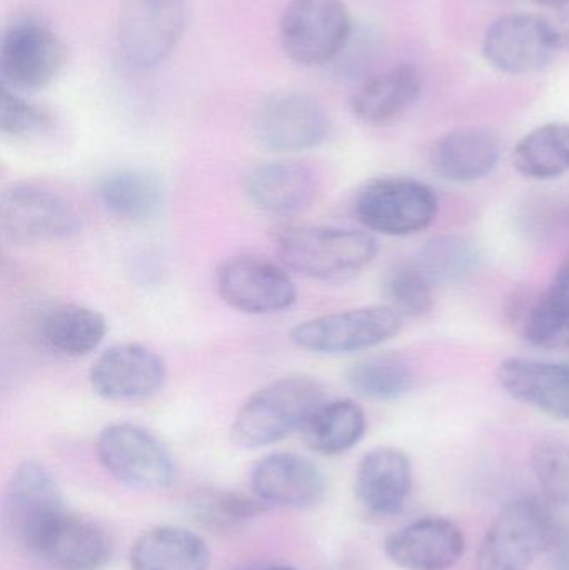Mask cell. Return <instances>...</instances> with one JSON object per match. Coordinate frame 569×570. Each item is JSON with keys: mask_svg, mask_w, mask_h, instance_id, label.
I'll use <instances>...</instances> for the list:
<instances>
[{"mask_svg": "<svg viewBox=\"0 0 569 570\" xmlns=\"http://www.w3.org/2000/svg\"><path fill=\"white\" fill-rule=\"evenodd\" d=\"M555 549V570H569V534Z\"/></svg>", "mask_w": 569, "mask_h": 570, "instance_id": "cell-38", "label": "cell"}, {"mask_svg": "<svg viewBox=\"0 0 569 570\" xmlns=\"http://www.w3.org/2000/svg\"><path fill=\"white\" fill-rule=\"evenodd\" d=\"M533 468L548 501L569 508V445L557 439L538 442Z\"/></svg>", "mask_w": 569, "mask_h": 570, "instance_id": "cell-35", "label": "cell"}, {"mask_svg": "<svg viewBox=\"0 0 569 570\" xmlns=\"http://www.w3.org/2000/svg\"><path fill=\"white\" fill-rule=\"evenodd\" d=\"M538 6L548 7V9H553V7L560 6V3L567 2V0H533Z\"/></svg>", "mask_w": 569, "mask_h": 570, "instance_id": "cell-39", "label": "cell"}, {"mask_svg": "<svg viewBox=\"0 0 569 570\" xmlns=\"http://www.w3.org/2000/svg\"><path fill=\"white\" fill-rule=\"evenodd\" d=\"M551 10H553V13L547 17V20L550 23L555 40H557L558 49H569V0L553 7Z\"/></svg>", "mask_w": 569, "mask_h": 570, "instance_id": "cell-36", "label": "cell"}, {"mask_svg": "<svg viewBox=\"0 0 569 570\" xmlns=\"http://www.w3.org/2000/svg\"><path fill=\"white\" fill-rule=\"evenodd\" d=\"M187 0H122L117 39L124 59L139 70L169 59L186 29Z\"/></svg>", "mask_w": 569, "mask_h": 570, "instance_id": "cell-8", "label": "cell"}, {"mask_svg": "<svg viewBox=\"0 0 569 570\" xmlns=\"http://www.w3.org/2000/svg\"><path fill=\"white\" fill-rule=\"evenodd\" d=\"M56 127L49 110L20 97L3 86L0 97V130L10 139H37Z\"/></svg>", "mask_w": 569, "mask_h": 570, "instance_id": "cell-34", "label": "cell"}, {"mask_svg": "<svg viewBox=\"0 0 569 570\" xmlns=\"http://www.w3.org/2000/svg\"><path fill=\"white\" fill-rule=\"evenodd\" d=\"M403 318L387 304L347 308L301 322L291 331V341L314 354H351L396 337Z\"/></svg>", "mask_w": 569, "mask_h": 570, "instance_id": "cell-5", "label": "cell"}, {"mask_svg": "<svg viewBox=\"0 0 569 570\" xmlns=\"http://www.w3.org/2000/svg\"><path fill=\"white\" fill-rule=\"evenodd\" d=\"M277 254L287 269L301 276L336 283L371 266L377 243L370 233L346 227H290L277 237Z\"/></svg>", "mask_w": 569, "mask_h": 570, "instance_id": "cell-2", "label": "cell"}, {"mask_svg": "<svg viewBox=\"0 0 569 570\" xmlns=\"http://www.w3.org/2000/svg\"><path fill=\"white\" fill-rule=\"evenodd\" d=\"M421 89L418 67L398 63L363 80L351 96V110L367 126H386L416 102Z\"/></svg>", "mask_w": 569, "mask_h": 570, "instance_id": "cell-21", "label": "cell"}, {"mask_svg": "<svg viewBox=\"0 0 569 570\" xmlns=\"http://www.w3.org/2000/svg\"><path fill=\"white\" fill-rule=\"evenodd\" d=\"M102 314L84 305H60L43 317L40 337L50 352L63 357H82L106 337Z\"/></svg>", "mask_w": 569, "mask_h": 570, "instance_id": "cell-26", "label": "cell"}, {"mask_svg": "<svg viewBox=\"0 0 569 570\" xmlns=\"http://www.w3.org/2000/svg\"><path fill=\"white\" fill-rule=\"evenodd\" d=\"M66 62V43L36 17H20L3 32L0 73L9 89H43L60 76Z\"/></svg>", "mask_w": 569, "mask_h": 570, "instance_id": "cell-11", "label": "cell"}, {"mask_svg": "<svg viewBox=\"0 0 569 570\" xmlns=\"http://www.w3.org/2000/svg\"><path fill=\"white\" fill-rule=\"evenodd\" d=\"M463 531L450 519L424 518L386 539L387 558L404 570H448L463 558Z\"/></svg>", "mask_w": 569, "mask_h": 570, "instance_id": "cell-17", "label": "cell"}, {"mask_svg": "<svg viewBox=\"0 0 569 570\" xmlns=\"http://www.w3.org/2000/svg\"><path fill=\"white\" fill-rule=\"evenodd\" d=\"M497 136L484 129L451 130L434 142L431 167L448 183L468 184L490 176L500 163Z\"/></svg>", "mask_w": 569, "mask_h": 570, "instance_id": "cell-22", "label": "cell"}, {"mask_svg": "<svg viewBox=\"0 0 569 570\" xmlns=\"http://www.w3.org/2000/svg\"><path fill=\"white\" fill-rule=\"evenodd\" d=\"M351 33L353 22L343 0H291L279 20L284 53L304 67L336 59Z\"/></svg>", "mask_w": 569, "mask_h": 570, "instance_id": "cell-4", "label": "cell"}, {"mask_svg": "<svg viewBox=\"0 0 569 570\" xmlns=\"http://www.w3.org/2000/svg\"><path fill=\"white\" fill-rule=\"evenodd\" d=\"M347 384L356 394L377 402L398 401L413 389V365L400 354H380L351 365Z\"/></svg>", "mask_w": 569, "mask_h": 570, "instance_id": "cell-29", "label": "cell"}, {"mask_svg": "<svg viewBox=\"0 0 569 570\" xmlns=\"http://www.w3.org/2000/svg\"><path fill=\"white\" fill-rule=\"evenodd\" d=\"M271 570H297V569H293V568H276V569H271Z\"/></svg>", "mask_w": 569, "mask_h": 570, "instance_id": "cell-40", "label": "cell"}, {"mask_svg": "<svg viewBox=\"0 0 569 570\" xmlns=\"http://www.w3.org/2000/svg\"><path fill=\"white\" fill-rule=\"evenodd\" d=\"M0 226L7 239L33 246L76 236L82 219L60 194L37 184H13L0 197Z\"/></svg>", "mask_w": 569, "mask_h": 570, "instance_id": "cell-9", "label": "cell"}, {"mask_svg": "<svg viewBox=\"0 0 569 570\" xmlns=\"http://www.w3.org/2000/svg\"><path fill=\"white\" fill-rule=\"evenodd\" d=\"M480 259V250L471 240L450 234L428 240L414 264L433 284H458L474 274Z\"/></svg>", "mask_w": 569, "mask_h": 570, "instance_id": "cell-30", "label": "cell"}, {"mask_svg": "<svg viewBox=\"0 0 569 570\" xmlns=\"http://www.w3.org/2000/svg\"><path fill=\"white\" fill-rule=\"evenodd\" d=\"M367 421L356 402H323L303 428L304 441L317 454L340 455L360 444L366 434Z\"/></svg>", "mask_w": 569, "mask_h": 570, "instance_id": "cell-27", "label": "cell"}, {"mask_svg": "<svg viewBox=\"0 0 569 570\" xmlns=\"http://www.w3.org/2000/svg\"><path fill=\"white\" fill-rule=\"evenodd\" d=\"M547 17L510 13L491 23L483 56L493 69L508 76H527L550 66L558 52Z\"/></svg>", "mask_w": 569, "mask_h": 570, "instance_id": "cell-14", "label": "cell"}, {"mask_svg": "<svg viewBox=\"0 0 569 570\" xmlns=\"http://www.w3.org/2000/svg\"><path fill=\"white\" fill-rule=\"evenodd\" d=\"M112 552V539L102 525L67 512L43 539L36 558L60 570H100L109 564Z\"/></svg>", "mask_w": 569, "mask_h": 570, "instance_id": "cell-20", "label": "cell"}, {"mask_svg": "<svg viewBox=\"0 0 569 570\" xmlns=\"http://www.w3.org/2000/svg\"><path fill=\"white\" fill-rule=\"evenodd\" d=\"M251 491L264 505L307 509L323 499L326 484L310 459L293 452H276L254 465Z\"/></svg>", "mask_w": 569, "mask_h": 570, "instance_id": "cell-16", "label": "cell"}, {"mask_svg": "<svg viewBox=\"0 0 569 570\" xmlns=\"http://www.w3.org/2000/svg\"><path fill=\"white\" fill-rule=\"evenodd\" d=\"M129 564L133 570H209L210 551L196 532L160 525L134 542Z\"/></svg>", "mask_w": 569, "mask_h": 570, "instance_id": "cell-24", "label": "cell"}, {"mask_svg": "<svg viewBox=\"0 0 569 570\" xmlns=\"http://www.w3.org/2000/svg\"><path fill=\"white\" fill-rule=\"evenodd\" d=\"M323 399V389L314 379L306 375L277 379L244 402L230 429L233 441L244 449L276 444L294 431H303Z\"/></svg>", "mask_w": 569, "mask_h": 570, "instance_id": "cell-3", "label": "cell"}, {"mask_svg": "<svg viewBox=\"0 0 569 570\" xmlns=\"http://www.w3.org/2000/svg\"><path fill=\"white\" fill-rule=\"evenodd\" d=\"M67 512L62 489L49 469L36 461L16 469L7 489L6 521L20 548L36 556Z\"/></svg>", "mask_w": 569, "mask_h": 570, "instance_id": "cell-10", "label": "cell"}, {"mask_svg": "<svg viewBox=\"0 0 569 570\" xmlns=\"http://www.w3.org/2000/svg\"><path fill=\"white\" fill-rule=\"evenodd\" d=\"M96 452L102 468L127 488L166 491L176 481V465L169 452L139 425H107L97 438Z\"/></svg>", "mask_w": 569, "mask_h": 570, "instance_id": "cell-7", "label": "cell"}, {"mask_svg": "<svg viewBox=\"0 0 569 570\" xmlns=\"http://www.w3.org/2000/svg\"><path fill=\"white\" fill-rule=\"evenodd\" d=\"M257 140L274 153H304L326 142L331 120L314 97L281 92L267 97L254 119Z\"/></svg>", "mask_w": 569, "mask_h": 570, "instance_id": "cell-13", "label": "cell"}, {"mask_svg": "<svg viewBox=\"0 0 569 570\" xmlns=\"http://www.w3.org/2000/svg\"><path fill=\"white\" fill-rule=\"evenodd\" d=\"M498 382L514 401L569 421V365L531 357L504 358Z\"/></svg>", "mask_w": 569, "mask_h": 570, "instance_id": "cell-18", "label": "cell"}, {"mask_svg": "<svg viewBox=\"0 0 569 570\" xmlns=\"http://www.w3.org/2000/svg\"><path fill=\"white\" fill-rule=\"evenodd\" d=\"M387 305L403 317H421L433 308V283L416 264H398L383 279Z\"/></svg>", "mask_w": 569, "mask_h": 570, "instance_id": "cell-32", "label": "cell"}, {"mask_svg": "<svg viewBox=\"0 0 569 570\" xmlns=\"http://www.w3.org/2000/svg\"><path fill=\"white\" fill-rule=\"evenodd\" d=\"M413 488L411 459L396 448L373 449L357 465L354 492L370 514L387 515L403 511Z\"/></svg>", "mask_w": 569, "mask_h": 570, "instance_id": "cell-19", "label": "cell"}, {"mask_svg": "<svg viewBox=\"0 0 569 570\" xmlns=\"http://www.w3.org/2000/svg\"><path fill=\"white\" fill-rule=\"evenodd\" d=\"M548 294L569 301V256L563 261L557 274H555L553 283H551Z\"/></svg>", "mask_w": 569, "mask_h": 570, "instance_id": "cell-37", "label": "cell"}, {"mask_svg": "<svg viewBox=\"0 0 569 570\" xmlns=\"http://www.w3.org/2000/svg\"><path fill=\"white\" fill-rule=\"evenodd\" d=\"M553 502L514 499L488 529L477 570H528L538 556L557 548L568 534Z\"/></svg>", "mask_w": 569, "mask_h": 570, "instance_id": "cell-1", "label": "cell"}, {"mask_svg": "<svg viewBox=\"0 0 569 570\" xmlns=\"http://www.w3.org/2000/svg\"><path fill=\"white\" fill-rule=\"evenodd\" d=\"M100 204L112 216L130 223H146L159 214L163 184L146 170L124 169L107 174L97 189Z\"/></svg>", "mask_w": 569, "mask_h": 570, "instance_id": "cell-25", "label": "cell"}, {"mask_svg": "<svg viewBox=\"0 0 569 570\" xmlns=\"http://www.w3.org/2000/svg\"><path fill=\"white\" fill-rule=\"evenodd\" d=\"M217 291L234 311L264 315L287 311L297 291L290 274L266 257L243 254L217 269Z\"/></svg>", "mask_w": 569, "mask_h": 570, "instance_id": "cell-12", "label": "cell"}, {"mask_svg": "<svg viewBox=\"0 0 569 570\" xmlns=\"http://www.w3.org/2000/svg\"><path fill=\"white\" fill-rule=\"evenodd\" d=\"M266 511L257 498L234 491H203L190 501L189 512L194 522L210 532L239 531Z\"/></svg>", "mask_w": 569, "mask_h": 570, "instance_id": "cell-31", "label": "cell"}, {"mask_svg": "<svg viewBox=\"0 0 569 570\" xmlns=\"http://www.w3.org/2000/svg\"><path fill=\"white\" fill-rule=\"evenodd\" d=\"M166 362L143 344L112 345L97 357L89 372L90 387L110 402L143 401L163 389Z\"/></svg>", "mask_w": 569, "mask_h": 570, "instance_id": "cell-15", "label": "cell"}, {"mask_svg": "<svg viewBox=\"0 0 569 570\" xmlns=\"http://www.w3.org/2000/svg\"><path fill=\"white\" fill-rule=\"evenodd\" d=\"M513 166L528 179L551 180L569 173V124L551 122L528 132L513 150Z\"/></svg>", "mask_w": 569, "mask_h": 570, "instance_id": "cell-28", "label": "cell"}, {"mask_svg": "<svg viewBox=\"0 0 569 570\" xmlns=\"http://www.w3.org/2000/svg\"><path fill=\"white\" fill-rule=\"evenodd\" d=\"M357 219L373 233L414 236L436 220L440 203L426 184L410 177H383L366 184L354 204Z\"/></svg>", "mask_w": 569, "mask_h": 570, "instance_id": "cell-6", "label": "cell"}, {"mask_svg": "<svg viewBox=\"0 0 569 570\" xmlns=\"http://www.w3.org/2000/svg\"><path fill=\"white\" fill-rule=\"evenodd\" d=\"M523 335L533 347L545 351L569 348V301L545 294L527 312Z\"/></svg>", "mask_w": 569, "mask_h": 570, "instance_id": "cell-33", "label": "cell"}, {"mask_svg": "<svg viewBox=\"0 0 569 570\" xmlns=\"http://www.w3.org/2000/svg\"><path fill=\"white\" fill-rule=\"evenodd\" d=\"M316 193L313 170L294 160L263 164L246 180L247 197L264 213L291 214L306 209Z\"/></svg>", "mask_w": 569, "mask_h": 570, "instance_id": "cell-23", "label": "cell"}]
</instances>
